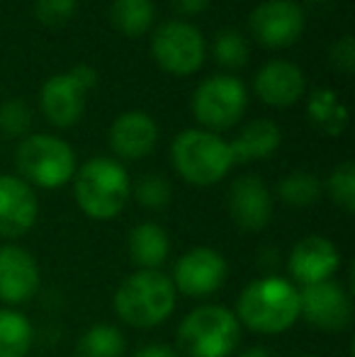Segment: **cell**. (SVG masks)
<instances>
[{"mask_svg": "<svg viewBox=\"0 0 355 357\" xmlns=\"http://www.w3.org/2000/svg\"><path fill=\"white\" fill-rule=\"evenodd\" d=\"M239 324L263 335H275L292 328L299 319V289L289 280H253L236 301Z\"/></svg>", "mask_w": 355, "mask_h": 357, "instance_id": "6da1fadb", "label": "cell"}, {"mask_svg": "<svg viewBox=\"0 0 355 357\" xmlns=\"http://www.w3.org/2000/svg\"><path fill=\"white\" fill-rule=\"evenodd\" d=\"M176 287L161 270H137L114 291V311L134 328H153L176 309Z\"/></svg>", "mask_w": 355, "mask_h": 357, "instance_id": "7a4b0ae2", "label": "cell"}, {"mask_svg": "<svg viewBox=\"0 0 355 357\" xmlns=\"http://www.w3.org/2000/svg\"><path fill=\"white\" fill-rule=\"evenodd\" d=\"M239 343L241 324L227 306H197L178 326V345L188 357H232Z\"/></svg>", "mask_w": 355, "mask_h": 357, "instance_id": "3957f363", "label": "cell"}, {"mask_svg": "<svg viewBox=\"0 0 355 357\" xmlns=\"http://www.w3.org/2000/svg\"><path fill=\"white\" fill-rule=\"evenodd\" d=\"M73 195L90 219L107 221L124 209L132 195V183L122 163L112 158H90L76 173Z\"/></svg>", "mask_w": 355, "mask_h": 357, "instance_id": "277c9868", "label": "cell"}, {"mask_svg": "<svg viewBox=\"0 0 355 357\" xmlns=\"http://www.w3.org/2000/svg\"><path fill=\"white\" fill-rule=\"evenodd\" d=\"M171 155L176 170L192 185L219 183L234 165L229 142L212 132H199V129L180 132L173 142Z\"/></svg>", "mask_w": 355, "mask_h": 357, "instance_id": "5b68a950", "label": "cell"}, {"mask_svg": "<svg viewBox=\"0 0 355 357\" xmlns=\"http://www.w3.org/2000/svg\"><path fill=\"white\" fill-rule=\"evenodd\" d=\"M17 168L24 183L39 188H61L76 173V153L63 139L52 134H29L17 146Z\"/></svg>", "mask_w": 355, "mask_h": 357, "instance_id": "8992f818", "label": "cell"}, {"mask_svg": "<svg viewBox=\"0 0 355 357\" xmlns=\"http://www.w3.org/2000/svg\"><path fill=\"white\" fill-rule=\"evenodd\" d=\"M248 102L246 85L234 75H209L192 95L195 117L212 129H224L239 122Z\"/></svg>", "mask_w": 355, "mask_h": 357, "instance_id": "52a82bcc", "label": "cell"}, {"mask_svg": "<svg viewBox=\"0 0 355 357\" xmlns=\"http://www.w3.org/2000/svg\"><path fill=\"white\" fill-rule=\"evenodd\" d=\"M98 83V73L93 66L71 68L68 73L52 75L42 85V109L54 124L68 127L78 122V117L86 109V93Z\"/></svg>", "mask_w": 355, "mask_h": 357, "instance_id": "ba28073f", "label": "cell"}, {"mask_svg": "<svg viewBox=\"0 0 355 357\" xmlns=\"http://www.w3.org/2000/svg\"><path fill=\"white\" fill-rule=\"evenodd\" d=\"M153 56L166 71L188 75L204 61V37L185 20H168L153 34Z\"/></svg>", "mask_w": 355, "mask_h": 357, "instance_id": "9c48e42d", "label": "cell"}, {"mask_svg": "<svg viewBox=\"0 0 355 357\" xmlns=\"http://www.w3.org/2000/svg\"><path fill=\"white\" fill-rule=\"evenodd\" d=\"M299 316L314 328L338 333L351 326L353 301L341 284L326 280V282L309 284L299 291Z\"/></svg>", "mask_w": 355, "mask_h": 357, "instance_id": "30bf717a", "label": "cell"}, {"mask_svg": "<svg viewBox=\"0 0 355 357\" xmlns=\"http://www.w3.org/2000/svg\"><path fill=\"white\" fill-rule=\"evenodd\" d=\"M227 260L214 248H192L183 255L173 268L171 282L176 291H183L185 296H209L224 284L227 280Z\"/></svg>", "mask_w": 355, "mask_h": 357, "instance_id": "8fae6325", "label": "cell"}, {"mask_svg": "<svg viewBox=\"0 0 355 357\" xmlns=\"http://www.w3.org/2000/svg\"><path fill=\"white\" fill-rule=\"evenodd\" d=\"M251 29L268 47H287L302 34L304 13L292 0H263L251 13Z\"/></svg>", "mask_w": 355, "mask_h": 357, "instance_id": "7c38bea8", "label": "cell"}, {"mask_svg": "<svg viewBox=\"0 0 355 357\" xmlns=\"http://www.w3.org/2000/svg\"><path fill=\"white\" fill-rule=\"evenodd\" d=\"M338 265H341V253L331 241L324 236H307L292 248L287 270L299 284L309 287L331 280Z\"/></svg>", "mask_w": 355, "mask_h": 357, "instance_id": "4fadbf2b", "label": "cell"}, {"mask_svg": "<svg viewBox=\"0 0 355 357\" xmlns=\"http://www.w3.org/2000/svg\"><path fill=\"white\" fill-rule=\"evenodd\" d=\"M39 202L29 183L15 175H0V236L17 238L34 226Z\"/></svg>", "mask_w": 355, "mask_h": 357, "instance_id": "5bb4252c", "label": "cell"}, {"mask_svg": "<svg viewBox=\"0 0 355 357\" xmlns=\"http://www.w3.org/2000/svg\"><path fill=\"white\" fill-rule=\"evenodd\" d=\"M39 289V265L20 245H0V301L24 304Z\"/></svg>", "mask_w": 355, "mask_h": 357, "instance_id": "9a60e30c", "label": "cell"}, {"mask_svg": "<svg viewBox=\"0 0 355 357\" xmlns=\"http://www.w3.org/2000/svg\"><path fill=\"white\" fill-rule=\"evenodd\" d=\"M229 214L243 231H261L273 216V197L258 175H241L229 190Z\"/></svg>", "mask_w": 355, "mask_h": 357, "instance_id": "2e32d148", "label": "cell"}, {"mask_svg": "<svg viewBox=\"0 0 355 357\" xmlns=\"http://www.w3.org/2000/svg\"><path fill=\"white\" fill-rule=\"evenodd\" d=\"M158 127L146 112H124L109 129V144L122 158H142L156 146Z\"/></svg>", "mask_w": 355, "mask_h": 357, "instance_id": "e0dca14e", "label": "cell"}, {"mask_svg": "<svg viewBox=\"0 0 355 357\" xmlns=\"http://www.w3.org/2000/svg\"><path fill=\"white\" fill-rule=\"evenodd\" d=\"M253 85H256V93L261 95L266 102L289 105L302 98L307 80H304V73L297 63L275 59V61H268L266 66L258 71Z\"/></svg>", "mask_w": 355, "mask_h": 357, "instance_id": "ac0fdd59", "label": "cell"}, {"mask_svg": "<svg viewBox=\"0 0 355 357\" xmlns=\"http://www.w3.org/2000/svg\"><path fill=\"white\" fill-rule=\"evenodd\" d=\"M171 253V241L166 229L158 224H139L129 234V258L139 270H158Z\"/></svg>", "mask_w": 355, "mask_h": 357, "instance_id": "d6986e66", "label": "cell"}, {"mask_svg": "<svg viewBox=\"0 0 355 357\" xmlns=\"http://www.w3.org/2000/svg\"><path fill=\"white\" fill-rule=\"evenodd\" d=\"M280 146V127L270 119H253L239 132V137L229 144L234 163H248L256 158H268Z\"/></svg>", "mask_w": 355, "mask_h": 357, "instance_id": "ffe728a7", "label": "cell"}, {"mask_svg": "<svg viewBox=\"0 0 355 357\" xmlns=\"http://www.w3.org/2000/svg\"><path fill=\"white\" fill-rule=\"evenodd\" d=\"M307 112L312 124L324 134H341L348 124V109L331 88H317L309 95Z\"/></svg>", "mask_w": 355, "mask_h": 357, "instance_id": "44dd1931", "label": "cell"}, {"mask_svg": "<svg viewBox=\"0 0 355 357\" xmlns=\"http://www.w3.org/2000/svg\"><path fill=\"white\" fill-rule=\"evenodd\" d=\"M34 340V328L24 314L0 309V357H27Z\"/></svg>", "mask_w": 355, "mask_h": 357, "instance_id": "7402d4cb", "label": "cell"}, {"mask_svg": "<svg viewBox=\"0 0 355 357\" xmlns=\"http://www.w3.org/2000/svg\"><path fill=\"white\" fill-rule=\"evenodd\" d=\"M124 335L117 326L95 324L76 343V357H122L124 355Z\"/></svg>", "mask_w": 355, "mask_h": 357, "instance_id": "603a6c76", "label": "cell"}, {"mask_svg": "<svg viewBox=\"0 0 355 357\" xmlns=\"http://www.w3.org/2000/svg\"><path fill=\"white\" fill-rule=\"evenodd\" d=\"M109 15L119 32H124L127 37H137L151 27L153 3L151 0H112Z\"/></svg>", "mask_w": 355, "mask_h": 357, "instance_id": "cb8c5ba5", "label": "cell"}, {"mask_svg": "<svg viewBox=\"0 0 355 357\" xmlns=\"http://www.w3.org/2000/svg\"><path fill=\"white\" fill-rule=\"evenodd\" d=\"M278 195L287 207H312L322 195V183L317 175L304 173V170H294V173L285 175L278 185Z\"/></svg>", "mask_w": 355, "mask_h": 357, "instance_id": "d4e9b609", "label": "cell"}, {"mask_svg": "<svg viewBox=\"0 0 355 357\" xmlns=\"http://www.w3.org/2000/svg\"><path fill=\"white\" fill-rule=\"evenodd\" d=\"M328 197L338 204L346 212H355V165L353 160H346V163L336 165L333 173L328 175Z\"/></svg>", "mask_w": 355, "mask_h": 357, "instance_id": "484cf974", "label": "cell"}, {"mask_svg": "<svg viewBox=\"0 0 355 357\" xmlns=\"http://www.w3.org/2000/svg\"><path fill=\"white\" fill-rule=\"evenodd\" d=\"M132 192H134V197H137V202L142 204V207L158 212V209L168 207L173 190H171V183H168L163 175H144V178L134 185Z\"/></svg>", "mask_w": 355, "mask_h": 357, "instance_id": "4316f807", "label": "cell"}, {"mask_svg": "<svg viewBox=\"0 0 355 357\" xmlns=\"http://www.w3.org/2000/svg\"><path fill=\"white\" fill-rule=\"evenodd\" d=\"M212 49H214V59L229 68L243 66V63L248 61V44H246V39H243V34H239L236 29H224V32H219Z\"/></svg>", "mask_w": 355, "mask_h": 357, "instance_id": "83f0119b", "label": "cell"}, {"mask_svg": "<svg viewBox=\"0 0 355 357\" xmlns=\"http://www.w3.org/2000/svg\"><path fill=\"white\" fill-rule=\"evenodd\" d=\"M29 122H32V114L22 100H8L0 105V129L5 134H10V137L24 134L29 129Z\"/></svg>", "mask_w": 355, "mask_h": 357, "instance_id": "f1b7e54d", "label": "cell"}, {"mask_svg": "<svg viewBox=\"0 0 355 357\" xmlns=\"http://www.w3.org/2000/svg\"><path fill=\"white\" fill-rule=\"evenodd\" d=\"M37 17L47 24H61L76 10V0H37L34 3Z\"/></svg>", "mask_w": 355, "mask_h": 357, "instance_id": "f546056e", "label": "cell"}, {"mask_svg": "<svg viewBox=\"0 0 355 357\" xmlns=\"http://www.w3.org/2000/svg\"><path fill=\"white\" fill-rule=\"evenodd\" d=\"M331 59L343 73H353L355 66V49H353V37L351 34H343L331 49Z\"/></svg>", "mask_w": 355, "mask_h": 357, "instance_id": "4dcf8cb0", "label": "cell"}, {"mask_svg": "<svg viewBox=\"0 0 355 357\" xmlns=\"http://www.w3.org/2000/svg\"><path fill=\"white\" fill-rule=\"evenodd\" d=\"M132 357H178V353L163 343H149L144 348H139Z\"/></svg>", "mask_w": 355, "mask_h": 357, "instance_id": "1f68e13d", "label": "cell"}, {"mask_svg": "<svg viewBox=\"0 0 355 357\" xmlns=\"http://www.w3.org/2000/svg\"><path fill=\"white\" fill-rule=\"evenodd\" d=\"M176 10L185 15H195V13H202L204 8L209 5V0H173Z\"/></svg>", "mask_w": 355, "mask_h": 357, "instance_id": "d6a6232c", "label": "cell"}, {"mask_svg": "<svg viewBox=\"0 0 355 357\" xmlns=\"http://www.w3.org/2000/svg\"><path fill=\"white\" fill-rule=\"evenodd\" d=\"M239 357H273L270 355V350L266 348H261V345H253V348H248V350H243Z\"/></svg>", "mask_w": 355, "mask_h": 357, "instance_id": "836d02e7", "label": "cell"}, {"mask_svg": "<svg viewBox=\"0 0 355 357\" xmlns=\"http://www.w3.org/2000/svg\"><path fill=\"white\" fill-rule=\"evenodd\" d=\"M292 357H314V355H292Z\"/></svg>", "mask_w": 355, "mask_h": 357, "instance_id": "e575fe53", "label": "cell"}]
</instances>
